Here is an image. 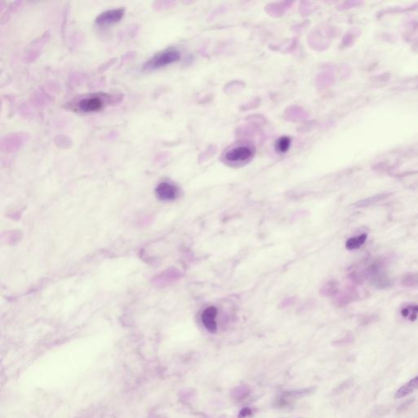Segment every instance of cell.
Returning a JSON list of instances; mask_svg holds the SVG:
<instances>
[{
	"label": "cell",
	"instance_id": "6da1fadb",
	"mask_svg": "<svg viewBox=\"0 0 418 418\" xmlns=\"http://www.w3.org/2000/svg\"><path fill=\"white\" fill-rule=\"evenodd\" d=\"M119 99H122L117 95H111L109 93H94L79 99V101L73 102L70 105L71 110L81 113H94L102 110L106 105L111 103H115Z\"/></svg>",
	"mask_w": 418,
	"mask_h": 418
},
{
	"label": "cell",
	"instance_id": "7a4b0ae2",
	"mask_svg": "<svg viewBox=\"0 0 418 418\" xmlns=\"http://www.w3.org/2000/svg\"><path fill=\"white\" fill-rule=\"evenodd\" d=\"M255 151L252 145L239 143L229 148L224 154L223 157L226 162L233 165L244 164L253 157Z\"/></svg>",
	"mask_w": 418,
	"mask_h": 418
},
{
	"label": "cell",
	"instance_id": "3957f363",
	"mask_svg": "<svg viewBox=\"0 0 418 418\" xmlns=\"http://www.w3.org/2000/svg\"><path fill=\"white\" fill-rule=\"evenodd\" d=\"M181 59V53L176 48H168L157 53L146 62L143 70H154L162 68L171 64L175 63Z\"/></svg>",
	"mask_w": 418,
	"mask_h": 418
},
{
	"label": "cell",
	"instance_id": "277c9868",
	"mask_svg": "<svg viewBox=\"0 0 418 418\" xmlns=\"http://www.w3.org/2000/svg\"><path fill=\"white\" fill-rule=\"evenodd\" d=\"M124 14L125 10L123 9H110L101 13L96 18L95 22L100 27H110L120 22Z\"/></svg>",
	"mask_w": 418,
	"mask_h": 418
},
{
	"label": "cell",
	"instance_id": "5b68a950",
	"mask_svg": "<svg viewBox=\"0 0 418 418\" xmlns=\"http://www.w3.org/2000/svg\"><path fill=\"white\" fill-rule=\"evenodd\" d=\"M156 195L164 201H172L179 195V189L176 185L170 182H161L156 189Z\"/></svg>",
	"mask_w": 418,
	"mask_h": 418
},
{
	"label": "cell",
	"instance_id": "8992f818",
	"mask_svg": "<svg viewBox=\"0 0 418 418\" xmlns=\"http://www.w3.org/2000/svg\"><path fill=\"white\" fill-rule=\"evenodd\" d=\"M217 316V309L215 307H209L204 310L202 314V323L204 328L210 333H215L217 330V324L216 321Z\"/></svg>",
	"mask_w": 418,
	"mask_h": 418
},
{
	"label": "cell",
	"instance_id": "52a82bcc",
	"mask_svg": "<svg viewBox=\"0 0 418 418\" xmlns=\"http://www.w3.org/2000/svg\"><path fill=\"white\" fill-rule=\"evenodd\" d=\"M312 389H303V390H294V391H286L283 393L281 398L278 399V405H285L289 403L290 399H296L305 396L311 393Z\"/></svg>",
	"mask_w": 418,
	"mask_h": 418
},
{
	"label": "cell",
	"instance_id": "ba28073f",
	"mask_svg": "<svg viewBox=\"0 0 418 418\" xmlns=\"http://www.w3.org/2000/svg\"><path fill=\"white\" fill-rule=\"evenodd\" d=\"M418 389V376L411 379L408 382L403 385L402 387L399 388L397 390L396 393L394 394V397L396 398H402L407 396L408 394H411L414 390Z\"/></svg>",
	"mask_w": 418,
	"mask_h": 418
},
{
	"label": "cell",
	"instance_id": "9c48e42d",
	"mask_svg": "<svg viewBox=\"0 0 418 418\" xmlns=\"http://www.w3.org/2000/svg\"><path fill=\"white\" fill-rule=\"evenodd\" d=\"M356 297V290L354 289H346V291L340 294V295L337 297L336 303L340 307H343V306L348 305L350 302H353Z\"/></svg>",
	"mask_w": 418,
	"mask_h": 418
},
{
	"label": "cell",
	"instance_id": "30bf717a",
	"mask_svg": "<svg viewBox=\"0 0 418 418\" xmlns=\"http://www.w3.org/2000/svg\"><path fill=\"white\" fill-rule=\"evenodd\" d=\"M367 239H368L367 234H362L360 235L351 237L346 241V247L350 251L359 249V247H361L364 244Z\"/></svg>",
	"mask_w": 418,
	"mask_h": 418
},
{
	"label": "cell",
	"instance_id": "8fae6325",
	"mask_svg": "<svg viewBox=\"0 0 418 418\" xmlns=\"http://www.w3.org/2000/svg\"><path fill=\"white\" fill-rule=\"evenodd\" d=\"M320 294L324 297H333L338 294V284L337 281H331L323 286Z\"/></svg>",
	"mask_w": 418,
	"mask_h": 418
},
{
	"label": "cell",
	"instance_id": "7c38bea8",
	"mask_svg": "<svg viewBox=\"0 0 418 418\" xmlns=\"http://www.w3.org/2000/svg\"><path fill=\"white\" fill-rule=\"evenodd\" d=\"M401 315L404 318H407L411 321L416 320L418 317V306L417 305H410L407 307L402 309Z\"/></svg>",
	"mask_w": 418,
	"mask_h": 418
},
{
	"label": "cell",
	"instance_id": "4fadbf2b",
	"mask_svg": "<svg viewBox=\"0 0 418 418\" xmlns=\"http://www.w3.org/2000/svg\"><path fill=\"white\" fill-rule=\"evenodd\" d=\"M291 147V139L289 136H282L276 141L275 150L278 153H286Z\"/></svg>",
	"mask_w": 418,
	"mask_h": 418
},
{
	"label": "cell",
	"instance_id": "5bb4252c",
	"mask_svg": "<svg viewBox=\"0 0 418 418\" xmlns=\"http://www.w3.org/2000/svg\"><path fill=\"white\" fill-rule=\"evenodd\" d=\"M401 284L403 287L406 288H416L418 287V274L410 273L405 274L402 278Z\"/></svg>",
	"mask_w": 418,
	"mask_h": 418
},
{
	"label": "cell",
	"instance_id": "9a60e30c",
	"mask_svg": "<svg viewBox=\"0 0 418 418\" xmlns=\"http://www.w3.org/2000/svg\"><path fill=\"white\" fill-rule=\"evenodd\" d=\"M381 199L380 196L378 197H373L371 198V199H364L363 201H360L357 204V207H360V208H363V207H368V206L372 205V204H375L377 202L380 201Z\"/></svg>",
	"mask_w": 418,
	"mask_h": 418
},
{
	"label": "cell",
	"instance_id": "2e32d148",
	"mask_svg": "<svg viewBox=\"0 0 418 418\" xmlns=\"http://www.w3.org/2000/svg\"><path fill=\"white\" fill-rule=\"evenodd\" d=\"M251 415H252V410L250 409L249 407H244L239 411L238 417L245 418L247 416H251Z\"/></svg>",
	"mask_w": 418,
	"mask_h": 418
}]
</instances>
